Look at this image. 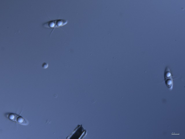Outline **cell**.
<instances>
[{
	"label": "cell",
	"instance_id": "7a4b0ae2",
	"mask_svg": "<svg viewBox=\"0 0 185 139\" xmlns=\"http://www.w3.org/2000/svg\"><path fill=\"white\" fill-rule=\"evenodd\" d=\"M7 117L10 119L16 122L21 124L26 125L28 124L27 121L26 120L23 118L19 116V115L15 114H10L7 116Z\"/></svg>",
	"mask_w": 185,
	"mask_h": 139
},
{
	"label": "cell",
	"instance_id": "3957f363",
	"mask_svg": "<svg viewBox=\"0 0 185 139\" xmlns=\"http://www.w3.org/2000/svg\"><path fill=\"white\" fill-rule=\"evenodd\" d=\"M42 67L44 68H46L48 67V64L46 63H44L42 65Z\"/></svg>",
	"mask_w": 185,
	"mask_h": 139
},
{
	"label": "cell",
	"instance_id": "6da1fadb",
	"mask_svg": "<svg viewBox=\"0 0 185 139\" xmlns=\"http://www.w3.org/2000/svg\"><path fill=\"white\" fill-rule=\"evenodd\" d=\"M164 77L165 84L170 90H171L173 88V78L170 69L168 67L166 66L164 73Z\"/></svg>",
	"mask_w": 185,
	"mask_h": 139
}]
</instances>
